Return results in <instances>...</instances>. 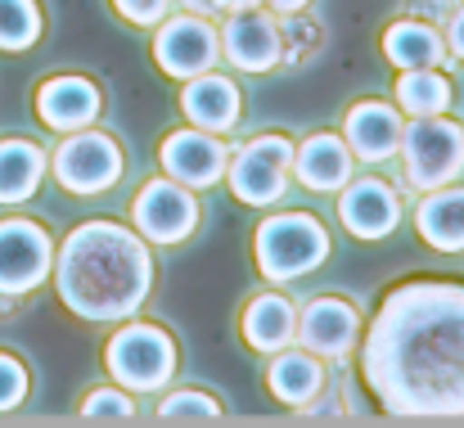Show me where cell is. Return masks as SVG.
<instances>
[{"label": "cell", "mask_w": 464, "mask_h": 428, "mask_svg": "<svg viewBox=\"0 0 464 428\" xmlns=\"http://www.w3.org/2000/svg\"><path fill=\"white\" fill-rule=\"evenodd\" d=\"M54 267V239L27 217L0 221V297H27Z\"/></svg>", "instance_id": "7"}, {"label": "cell", "mask_w": 464, "mask_h": 428, "mask_svg": "<svg viewBox=\"0 0 464 428\" xmlns=\"http://www.w3.org/2000/svg\"><path fill=\"white\" fill-rule=\"evenodd\" d=\"M118 5V14L131 23V27H154L167 18V9H171V0H113Z\"/></svg>", "instance_id": "29"}, {"label": "cell", "mask_w": 464, "mask_h": 428, "mask_svg": "<svg viewBox=\"0 0 464 428\" xmlns=\"http://www.w3.org/2000/svg\"><path fill=\"white\" fill-rule=\"evenodd\" d=\"M289 162H294V141L289 136H257L239 144L235 158H226V180L230 194L248 208H271L289 190Z\"/></svg>", "instance_id": "6"}, {"label": "cell", "mask_w": 464, "mask_h": 428, "mask_svg": "<svg viewBox=\"0 0 464 428\" xmlns=\"http://www.w3.org/2000/svg\"><path fill=\"white\" fill-rule=\"evenodd\" d=\"M276 361H271V370H266V388L285 402V406H315V397L324 393V365H320V356H311L307 347L303 352H289V347H280V352H271Z\"/></svg>", "instance_id": "20"}, {"label": "cell", "mask_w": 464, "mask_h": 428, "mask_svg": "<svg viewBox=\"0 0 464 428\" xmlns=\"http://www.w3.org/2000/svg\"><path fill=\"white\" fill-rule=\"evenodd\" d=\"M45 176V153L32 141H0V208L9 203H27L41 190Z\"/></svg>", "instance_id": "22"}, {"label": "cell", "mask_w": 464, "mask_h": 428, "mask_svg": "<svg viewBox=\"0 0 464 428\" xmlns=\"http://www.w3.org/2000/svg\"><path fill=\"white\" fill-rule=\"evenodd\" d=\"M401 171L415 190H438L451 185L464 171V127L429 113V118H411V127H401Z\"/></svg>", "instance_id": "4"}, {"label": "cell", "mask_w": 464, "mask_h": 428, "mask_svg": "<svg viewBox=\"0 0 464 428\" xmlns=\"http://www.w3.org/2000/svg\"><path fill=\"white\" fill-rule=\"evenodd\" d=\"M45 32V18H41V5L36 0H0V50L18 54V50H32Z\"/></svg>", "instance_id": "25"}, {"label": "cell", "mask_w": 464, "mask_h": 428, "mask_svg": "<svg viewBox=\"0 0 464 428\" xmlns=\"http://www.w3.org/2000/svg\"><path fill=\"white\" fill-rule=\"evenodd\" d=\"M154 27V63L167 77H198L221 54V36L198 14H167Z\"/></svg>", "instance_id": "10"}, {"label": "cell", "mask_w": 464, "mask_h": 428, "mask_svg": "<svg viewBox=\"0 0 464 428\" xmlns=\"http://www.w3.org/2000/svg\"><path fill=\"white\" fill-rule=\"evenodd\" d=\"M356 334H361V316L343 297H315L298 316L303 347H307L311 356H324V361H343L356 347Z\"/></svg>", "instance_id": "15"}, {"label": "cell", "mask_w": 464, "mask_h": 428, "mask_svg": "<svg viewBox=\"0 0 464 428\" xmlns=\"http://www.w3.org/2000/svg\"><path fill=\"white\" fill-rule=\"evenodd\" d=\"M23 397H27V370H23V361L0 352V411L23 406Z\"/></svg>", "instance_id": "28"}, {"label": "cell", "mask_w": 464, "mask_h": 428, "mask_svg": "<svg viewBox=\"0 0 464 428\" xmlns=\"http://www.w3.org/2000/svg\"><path fill=\"white\" fill-rule=\"evenodd\" d=\"M266 5H271L276 14H298V9H307L311 0H266Z\"/></svg>", "instance_id": "32"}, {"label": "cell", "mask_w": 464, "mask_h": 428, "mask_svg": "<svg viewBox=\"0 0 464 428\" xmlns=\"http://www.w3.org/2000/svg\"><path fill=\"white\" fill-rule=\"evenodd\" d=\"M212 9H221V14H235V9H253V5H262V0H208Z\"/></svg>", "instance_id": "31"}, {"label": "cell", "mask_w": 464, "mask_h": 428, "mask_svg": "<svg viewBox=\"0 0 464 428\" xmlns=\"http://www.w3.org/2000/svg\"><path fill=\"white\" fill-rule=\"evenodd\" d=\"M401 127H406V122H401V113H397L392 104H383V100H361V104L347 109L343 141H347V149H352L356 158H365V162H383V158L397 153Z\"/></svg>", "instance_id": "17"}, {"label": "cell", "mask_w": 464, "mask_h": 428, "mask_svg": "<svg viewBox=\"0 0 464 428\" xmlns=\"http://www.w3.org/2000/svg\"><path fill=\"white\" fill-rule=\"evenodd\" d=\"M158 420H171V424H203V420H221V406L212 393H198V388H180V393H167L158 402Z\"/></svg>", "instance_id": "26"}, {"label": "cell", "mask_w": 464, "mask_h": 428, "mask_svg": "<svg viewBox=\"0 0 464 428\" xmlns=\"http://www.w3.org/2000/svg\"><path fill=\"white\" fill-rule=\"evenodd\" d=\"M361 374L401 420H464V285L392 288L365 334Z\"/></svg>", "instance_id": "1"}, {"label": "cell", "mask_w": 464, "mask_h": 428, "mask_svg": "<svg viewBox=\"0 0 464 428\" xmlns=\"http://www.w3.org/2000/svg\"><path fill=\"white\" fill-rule=\"evenodd\" d=\"M447 50H451L456 59H464V5L447 18Z\"/></svg>", "instance_id": "30"}, {"label": "cell", "mask_w": 464, "mask_h": 428, "mask_svg": "<svg viewBox=\"0 0 464 428\" xmlns=\"http://www.w3.org/2000/svg\"><path fill=\"white\" fill-rule=\"evenodd\" d=\"M253 258H257V271L276 285L303 280L329 258V235L307 212H280V217H266L257 226Z\"/></svg>", "instance_id": "3"}, {"label": "cell", "mask_w": 464, "mask_h": 428, "mask_svg": "<svg viewBox=\"0 0 464 428\" xmlns=\"http://www.w3.org/2000/svg\"><path fill=\"white\" fill-rule=\"evenodd\" d=\"M338 217L347 226V235L356 239H388L401 221V199L392 194V185L365 176V180H347L338 194Z\"/></svg>", "instance_id": "14"}, {"label": "cell", "mask_w": 464, "mask_h": 428, "mask_svg": "<svg viewBox=\"0 0 464 428\" xmlns=\"http://www.w3.org/2000/svg\"><path fill=\"white\" fill-rule=\"evenodd\" d=\"M180 5H185V9H189V14H203V9H212V5H208V0H180Z\"/></svg>", "instance_id": "33"}, {"label": "cell", "mask_w": 464, "mask_h": 428, "mask_svg": "<svg viewBox=\"0 0 464 428\" xmlns=\"http://www.w3.org/2000/svg\"><path fill=\"white\" fill-rule=\"evenodd\" d=\"M221 50L239 73H271L285 59V27L257 5L235 9L221 27Z\"/></svg>", "instance_id": "11"}, {"label": "cell", "mask_w": 464, "mask_h": 428, "mask_svg": "<svg viewBox=\"0 0 464 428\" xmlns=\"http://www.w3.org/2000/svg\"><path fill=\"white\" fill-rule=\"evenodd\" d=\"M424 194L429 199L415 208V230L438 253H460L464 248V185H438V190H424Z\"/></svg>", "instance_id": "19"}, {"label": "cell", "mask_w": 464, "mask_h": 428, "mask_svg": "<svg viewBox=\"0 0 464 428\" xmlns=\"http://www.w3.org/2000/svg\"><path fill=\"white\" fill-rule=\"evenodd\" d=\"M289 171H298V180L320 194L343 190L352 180V149L343 136H307L303 144H294Z\"/></svg>", "instance_id": "18"}, {"label": "cell", "mask_w": 464, "mask_h": 428, "mask_svg": "<svg viewBox=\"0 0 464 428\" xmlns=\"http://www.w3.org/2000/svg\"><path fill=\"white\" fill-rule=\"evenodd\" d=\"M244 338H248L253 352H266V356L280 352V347H289L298 338V311H294V302L280 297V293L253 297L244 306Z\"/></svg>", "instance_id": "21"}, {"label": "cell", "mask_w": 464, "mask_h": 428, "mask_svg": "<svg viewBox=\"0 0 464 428\" xmlns=\"http://www.w3.org/2000/svg\"><path fill=\"white\" fill-rule=\"evenodd\" d=\"M100 104H104L100 86H95L91 77H77V73L50 77V82H41V91H36V118H41L50 131H59V136L91 127V122L100 118Z\"/></svg>", "instance_id": "13"}, {"label": "cell", "mask_w": 464, "mask_h": 428, "mask_svg": "<svg viewBox=\"0 0 464 428\" xmlns=\"http://www.w3.org/2000/svg\"><path fill=\"white\" fill-rule=\"evenodd\" d=\"M50 271H54L59 302L91 325L131 320L154 288V258L145 239L118 221L77 226L59 244Z\"/></svg>", "instance_id": "2"}, {"label": "cell", "mask_w": 464, "mask_h": 428, "mask_svg": "<svg viewBox=\"0 0 464 428\" xmlns=\"http://www.w3.org/2000/svg\"><path fill=\"white\" fill-rule=\"evenodd\" d=\"M104 365L118 388L127 393H158L176 374V343L158 325H127L109 338Z\"/></svg>", "instance_id": "5"}, {"label": "cell", "mask_w": 464, "mask_h": 428, "mask_svg": "<svg viewBox=\"0 0 464 428\" xmlns=\"http://www.w3.org/2000/svg\"><path fill=\"white\" fill-rule=\"evenodd\" d=\"M82 420H118V424H127V420H136V402H131L127 388H95L82 402Z\"/></svg>", "instance_id": "27"}, {"label": "cell", "mask_w": 464, "mask_h": 428, "mask_svg": "<svg viewBox=\"0 0 464 428\" xmlns=\"http://www.w3.org/2000/svg\"><path fill=\"white\" fill-rule=\"evenodd\" d=\"M383 54H388V63H397L401 73H406V68H438L442 54H447V41H442L429 23L401 18V23H392V27L383 32Z\"/></svg>", "instance_id": "23"}, {"label": "cell", "mask_w": 464, "mask_h": 428, "mask_svg": "<svg viewBox=\"0 0 464 428\" xmlns=\"http://www.w3.org/2000/svg\"><path fill=\"white\" fill-rule=\"evenodd\" d=\"M397 104L411 118H429V113H447L451 109V82L438 68H406L397 77Z\"/></svg>", "instance_id": "24"}, {"label": "cell", "mask_w": 464, "mask_h": 428, "mask_svg": "<svg viewBox=\"0 0 464 428\" xmlns=\"http://www.w3.org/2000/svg\"><path fill=\"white\" fill-rule=\"evenodd\" d=\"M180 109H185L189 127L221 136V131H230V127L239 122V113H244V95H239V86H235L230 77H217V73L208 68V73H198V77H185Z\"/></svg>", "instance_id": "16"}, {"label": "cell", "mask_w": 464, "mask_h": 428, "mask_svg": "<svg viewBox=\"0 0 464 428\" xmlns=\"http://www.w3.org/2000/svg\"><path fill=\"white\" fill-rule=\"evenodd\" d=\"M54 176L68 194H104L122 176V149L104 131H68V141L54 153Z\"/></svg>", "instance_id": "8"}, {"label": "cell", "mask_w": 464, "mask_h": 428, "mask_svg": "<svg viewBox=\"0 0 464 428\" xmlns=\"http://www.w3.org/2000/svg\"><path fill=\"white\" fill-rule=\"evenodd\" d=\"M226 158L230 149L217 141L212 131H198V127H185V131H171L162 149H158V162L171 180L189 185V190H208L226 176Z\"/></svg>", "instance_id": "12"}, {"label": "cell", "mask_w": 464, "mask_h": 428, "mask_svg": "<svg viewBox=\"0 0 464 428\" xmlns=\"http://www.w3.org/2000/svg\"><path fill=\"white\" fill-rule=\"evenodd\" d=\"M131 221H136V235L150 239V244H185L198 226V199L189 185L162 176V180H150L136 203H131Z\"/></svg>", "instance_id": "9"}]
</instances>
